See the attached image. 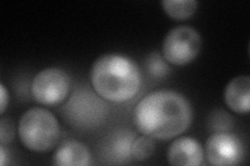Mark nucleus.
Masks as SVG:
<instances>
[{
    "mask_svg": "<svg viewBox=\"0 0 250 166\" xmlns=\"http://www.w3.org/2000/svg\"><path fill=\"white\" fill-rule=\"evenodd\" d=\"M91 83L100 98L124 103L139 93L142 77L134 60L121 54L109 53L98 57L93 64Z\"/></svg>",
    "mask_w": 250,
    "mask_h": 166,
    "instance_id": "nucleus-2",
    "label": "nucleus"
},
{
    "mask_svg": "<svg viewBox=\"0 0 250 166\" xmlns=\"http://www.w3.org/2000/svg\"><path fill=\"white\" fill-rule=\"evenodd\" d=\"M146 68L148 73L153 77H165L169 73V66L166 65L162 57L158 54H151L150 57L147 59Z\"/></svg>",
    "mask_w": 250,
    "mask_h": 166,
    "instance_id": "nucleus-14",
    "label": "nucleus"
},
{
    "mask_svg": "<svg viewBox=\"0 0 250 166\" xmlns=\"http://www.w3.org/2000/svg\"><path fill=\"white\" fill-rule=\"evenodd\" d=\"M91 161L89 148L81 141H62L53 155V163L59 166H87Z\"/></svg>",
    "mask_w": 250,
    "mask_h": 166,
    "instance_id": "nucleus-10",
    "label": "nucleus"
},
{
    "mask_svg": "<svg viewBox=\"0 0 250 166\" xmlns=\"http://www.w3.org/2000/svg\"><path fill=\"white\" fill-rule=\"evenodd\" d=\"M202 38L196 29L178 26L171 29L163 42V56L175 66H186L198 56Z\"/></svg>",
    "mask_w": 250,
    "mask_h": 166,
    "instance_id": "nucleus-4",
    "label": "nucleus"
},
{
    "mask_svg": "<svg viewBox=\"0 0 250 166\" xmlns=\"http://www.w3.org/2000/svg\"><path fill=\"white\" fill-rule=\"evenodd\" d=\"M203 151L200 142L192 137H181L174 140L168 149V162L175 166H197L203 161Z\"/></svg>",
    "mask_w": 250,
    "mask_h": 166,
    "instance_id": "nucleus-8",
    "label": "nucleus"
},
{
    "mask_svg": "<svg viewBox=\"0 0 250 166\" xmlns=\"http://www.w3.org/2000/svg\"><path fill=\"white\" fill-rule=\"evenodd\" d=\"M18 134L22 145L29 151L46 153L57 146L61 128L52 112L34 107L21 116Z\"/></svg>",
    "mask_w": 250,
    "mask_h": 166,
    "instance_id": "nucleus-3",
    "label": "nucleus"
},
{
    "mask_svg": "<svg viewBox=\"0 0 250 166\" xmlns=\"http://www.w3.org/2000/svg\"><path fill=\"white\" fill-rule=\"evenodd\" d=\"M162 6L171 19L183 21L191 18L197 10L196 0H164Z\"/></svg>",
    "mask_w": 250,
    "mask_h": 166,
    "instance_id": "nucleus-11",
    "label": "nucleus"
},
{
    "mask_svg": "<svg viewBox=\"0 0 250 166\" xmlns=\"http://www.w3.org/2000/svg\"><path fill=\"white\" fill-rule=\"evenodd\" d=\"M9 92H7V90L4 86L3 83L0 84V113L3 114L7 104H9Z\"/></svg>",
    "mask_w": 250,
    "mask_h": 166,
    "instance_id": "nucleus-16",
    "label": "nucleus"
},
{
    "mask_svg": "<svg viewBox=\"0 0 250 166\" xmlns=\"http://www.w3.org/2000/svg\"><path fill=\"white\" fill-rule=\"evenodd\" d=\"M224 101L236 113H248L250 111V78L238 76L231 79L224 91Z\"/></svg>",
    "mask_w": 250,
    "mask_h": 166,
    "instance_id": "nucleus-9",
    "label": "nucleus"
},
{
    "mask_svg": "<svg viewBox=\"0 0 250 166\" xmlns=\"http://www.w3.org/2000/svg\"><path fill=\"white\" fill-rule=\"evenodd\" d=\"M15 136V125L10 118H1L0 121V141L1 145L10 144Z\"/></svg>",
    "mask_w": 250,
    "mask_h": 166,
    "instance_id": "nucleus-15",
    "label": "nucleus"
},
{
    "mask_svg": "<svg viewBox=\"0 0 250 166\" xmlns=\"http://www.w3.org/2000/svg\"><path fill=\"white\" fill-rule=\"evenodd\" d=\"M244 153L241 139L228 132L214 133L206 142V157L215 166L238 165L243 160Z\"/></svg>",
    "mask_w": 250,
    "mask_h": 166,
    "instance_id": "nucleus-7",
    "label": "nucleus"
},
{
    "mask_svg": "<svg viewBox=\"0 0 250 166\" xmlns=\"http://www.w3.org/2000/svg\"><path fill=\"white\" fill-rule=\"evenodd\" d=\"M106 106L88 90L76 91L64 107L68 122L72 126L91 128L101 123L106 112Z\"/></svg>",
    "mask_w": 250,
    "mask_h": 166,
    "instance_id": "nucleus-6",
    "label": "nucleus"
},
{
    "mask_svg": "<svg viewBox=\"0 0 250 166\" xmlns=\"http://www.w3.org/2000/svg\"><path fill=\"white\" fill-rule=\"evenodd\" d=\"M134 135L129 131H120L112 139L111 153L117 160L126 161L131 157V145L134 142Z\"/></svg>",
    "mask_w": 250,
    "mask_h": 166,
    "instance_id": "nucleus-12",
    "label": "nucleus"
},
{
    "mask_svg": "<svg viewBox=\"0 0 250 166\" xmlns=\"http://www.w3.org/2000/svg\"><path fill=\"white\" fill-rule=\"evenodd\" d=\"M71 79L59 68H48L39 72L31 83V94L39 104L51 106L64 101L70 91Z\"/></svg>",
    "mask_w": 250,
    "mask_h": 166,
    "instance_id": "nucleus-5",
    "label": "nucleus"
},
{
    "mask_svg": "<svg viewBox=\"0 0 250 166\" xmlns=\"http://www.w3.org/2000/svg\"><path fill=\"white\" fill-rule=\"evenodd\" d=\"M193 120L190 102L178 92L160 90L148 93L135 109V123L144 135L171 139L181 135Z\"/></svg>",
    "mask_w": 250,
    "mask_h": 166,
    "instance_id": "nucleus-1",
    "label": "nucleus"
},
{
    "mask_svg": "<svg viewBox=\"0 0 250 166\" xmlns=\"http://www.w3.org/2000/svg\"><path fill=\"white\" fill-rule=\"evenodd\" d=\"M155 145L151 137L143 135L137 137L131 145V157L137 161L149 159L154 154Z\"/></svg>",
    "mask_w": 250,
    "mask_h": 166,
    "instance_id": "nucleus-13",
    "label": "nucleus"
},
{
    "mask_svg": "<svg viewBox=\"0 0 250 166\" xmlns=\"http://www.w3.org/2000/svg\"><path fill=\"white\" fill-rule=\"evenodd\" d=\"M6 159H7V155L5 152V148H4L3 145H1L0 146V165L4 166Z\"/></svg>",
    "mask_w": 250,
    "mask_h": 166,
    "instance_id": "nucleus-17",
    "label": "nucleus"
}]
</instances>
